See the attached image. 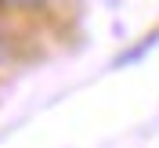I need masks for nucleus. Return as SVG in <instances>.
Segmentation results:
<instances>
[{
    "label": "nucleus",
    "mask_w": 159,
    "mask_h": 148,
    "mask_svg": "<svg viewBox=\"0 0 159 148\" xmlns=\"http://www.w3.org/2000/svg\"><path fill=\"white\" fill-rule=\"evenodd\" d=\"M47 0H0V7H15V11H36Z\"/></svg>",
    "instance_id": "2"
},
{
    "label": "nucleus",
    "mask_w": 159,
    "mask_h": 148,
    "mask_svg": "<svg viewBox=\"0 0 159 148\" xmlns=\"http://www.w3.org/2000/svg\"><path fill=\"white\" fill-rule=\"evenodd\" d=\"M156 43H159V33H148V36H145V40L138 43V47L123 51V54H119V58L112 61V65H116V69H123V65H134V61H138V58H145V51H148V47H156Z\"/></svg>",
    "instance_id": "1"
}]
</instances>
